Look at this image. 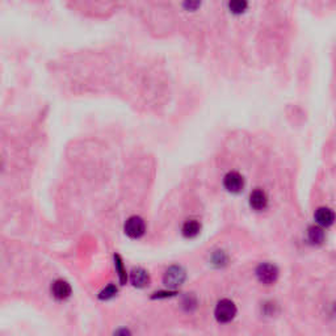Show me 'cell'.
<instances>
[{
	"mask_svg": "<svg viewBox=\"0 0 336 336\" xmlns=\"http://www.w3.org/2000/svg\"><path fill=\"white\" fill-rule=\"evenodd\" d=\"M237 315V306L230 299H221L215 306L214 317L219 323H229Z\"/></svg>",
	"mask_w": 336,
	"mask_h": 336,
	"instance_id": "1",
	"label": "cell"
},
{
	"mask_svg": "<svg viewBox=\"0 0 336 336\" xmlns=\"http://www.w3.org/2000/svg\"><path fill=\"white\" fill-rule=\"evenodd\" d=\"M185 277L187 274H185L184 268H181L180 265H172L165 271L164 276H163V283L170 289H176L180 285H183Z\"/></svg>",
	"mask_w": 336,
	"mask_h": 336,
	"instance_id": "2",
	"label": "cell"
},
{
	"mask_svg": "<svg viewBox=\"0 0 336 336\" xmlns=\"http://www.w3.org/2000/svg\"><path fill=\"white\" fill-rule=\"evenodd\" d=\"M124 230L125 234L131 239H139L146 233V222L144 221V218L133 215V217L128 218V221L125 222Z\"/></svg>",
	"mask_w": 336,
	"mask_h": 336,
	"instance_id": "3",
	"label": "cell"
},
{
	"mask_svg": "<svg viewBox=\"0 0 336 336\" xmlns=\"http://www.w3.org/2000/svg\"><path fill=\"white\" fill-rule=\"evenodd\" d=\"M256 277L264 285H273L278 278V269L271 263H263L256 268Z\"/></svg>",
	"mask_w": 336,
	"mask_h": 336,
	"instance_id": "4",
	"label": "cell"
},
{
	"mask_svg": "<svg viewBox=\"0 0 336 336\" xmlns=\"http://www.w3.org/2000/svg\"><path fill=\"white\" fill-rule=\"evenodd\" d=\"M223 185L230 193H240L244 188V179L239 172H229L223 178Z\"/></svg>",
	"mask_w": 336,
	"mask_h": 336,
	"instance_id": "5",
	"label": "cell"
},
{
	"mask_svg": "<svg viewBox=\"0 0 336 336\" xmlns=\"http://www.w3.org/2000/svg\"><path fill=\"white\" fill-rule=\"evenodd\" d=\"M249 206L256 212H262L268 206V196L263 189L252 190L249 194Z\"/></svg>",
	"mask_w": 336,
	"mask_h": 336,
	"instance_id": "6",
	"label": "cell"
},
{
	"mask_svg": "<svg viewBox=\"0 0 336 336\" xmlns=\"http://www.w3.org/2000/svg\"><path fill=\"white\" fill-rule=\"evenodd\" d=\"M314 218L319 226H322V228H328V226L333 225L336 215L332 209L324 208L323 206V208H319L315 210Z\"/></svg>",
	"mask_w": 336,
	"mask_h": 336,
	"instance_id": "7",
	"label": "cell"
},
{
	"mask_svg": "<svg viewBox=\"0 0 336 336\" xmlns=\"http://www.w3.org/2000/svg\"><path fill=\"white\" fill-rule=\"evenodd\" d=\"M51 294H53L54 298L60 299V301L67 299L71 296V287H70V284L67 281L57 280L51 285Z\"/></svg>",
	"mask_w": 336,
	"mask_h": 336,
	"instance_id": "8",
	"label": "cell"
},
{
	"mask_svg": "<svg viewBox=\"0 0 336 336\" xmlns=\"http://www.w3.org/2000/svg\"><path fill=\"white\" fill-rule=\"evenodd\" d=\"M130 281L135 288H146L150 284L149 272L145 271L144 268H134L130 273Z\"/></svg>",
	"mask_w": 336,
	"mask_h": 336,
	"instance_id": "9",
	"label": "cell"
},
{
	"mask_svg": "<svg viewBox=\"0 0 336 336\" xmlns=\"http://www.w3.org/2000/svg\"><path fill=\"white\" fill-rule=\"evenodd\" d=\"M201 231V223L196 219H189L183 225V229H181V234L184 235V238L187 239H192V238H196L197 235Z\"/></svg>",
	"mask_w": 336,
	"mask_h": 336,
	"instance_id": "10",
	"label": "cell"
},
{
	"mask_svg": "<svg viewBox=\"0 0 336 336\" xmlns=\"http://www.w3.org/2000/svg\"><path fill=\"white\" fill-rule=\"evenodd\" d=\"M324 231L322 229V226H312L307 231V239L312 244H322L324 242Z\"/></svg>",
	"mask_w": 336,
	"mask_h": 336,
	"instance_id": "11",
	"label": "cell"
},
{
	"mask_svg": "<svg viewBox=\"0 0 336 336\" xmlns=\"http://www.w3.org/2000/svg\"><path fill=\"white\" fill-rule=\"evenodd\" d=\"M248 8V0H229V10L234 15H242Z\"/></svg>",
	"mask_w": 336,
	"mask_h": 336,
	"instance_id": "12",
	"label": "cell"
},
{
	"mask_svg": "<svg viewBox=\"0 0 336 336\" xmlns=\"http://www.w3.org/2000/svg\"><path fill=\"white\" fill-rule=\"evenodd\" d=\"M117 294V288L115 285H108L106 288H104L101 292H100L99 297L100 299H110Z\"/></svg>",
	"mask_w": 336,
	"mask_h": 336,
	"instance_id": "13",
	"label": "cell"
},
{
	"mask_svg": "<svg viewBox=\"0 0 336 336\" xmlns=\"http://www.w3.org/2000/svg\"><path fill=\"white\" fill-rule=\"evenodd\" d=\"M115 260H116V269L119 271V276H120V281H121L122 284L126 283V272L124 271V268H122V262H121V258H120L119 255L115 256Z\"/></svg>",
	"mask_w": 336,
	"mask_h": 336,
	"instance_id": "14",
	"label": "cell"
},
{
	"mask_svg": "<svg viewBox=\"0 0 336 336\" xmlns=\"http://www.w3.org/2000/svg\"><path fill=\"white\" fill-rule=\"evenodd\" d=\"M200 3H201L200 0H185V7L188 10H196L199 8Z\"/></svg>",
	"mask_w": 336,
	"mask_h": 336,
	"instance_id": "15",
	"label": "cell"
}]
</instances>
